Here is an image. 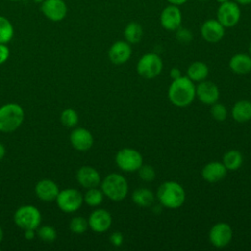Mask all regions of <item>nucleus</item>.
<instances>
[{"instance_id":"obj_2","label":"nucleus","mask_w":251,"mask_h":251,"mask_svg":"<svg viewBox=\"0 0 251 251\" xmlns=\"http://www.w3.org/2000/svg\"><path fill=\"white\" fill-rule=\"evenodd\" d=\"M156 197L163 207L177 209L184 204L186 195L184 188L179 183L169 180L158 187Z\"/></svg>"},{"instance_id":"obj_33","label":"nucleus","mask_w":251,"mask_h":251,"mask_svg":"<svg viewBox=\"0 0 251 251\" xmlns=\"http://www.w3.org/2000/svg\"><path fill=\"white\" fill-rule=\"evenodd\" d=\"M211 115L212 117L219 122L225 121L227 117V110L226 108V106H224L223 104L220 103H214L213 105H211Z\"/></svg>"},{"instance_id":"obj_47","label":"nucleus","mask_w":251,"mask_h":251,"mask_svg":"<svg viewBox=\"0 0 251 251\" xmlns=\"http://www.w3.org/2000/svg\"><path fill=\"white\" fill-rule=\"evenodd\" d=\"M198 1H207V0H198Z\"/></svg>"},{"instance_id":"obj_40","label":"nucleus","mask_w":251,"mask_h":251,"mask_svg":"<svg viewBox=\"0 0 251 251\" xmlns=\"http://www.w3.org/2000/svg\"><path fill=\"white\" fill-rule=\"evenodd\" d=\"M5 154H6V148L2 143H0V161L5 157Z\"/></svg>"},{"instance_id":"obj_14","label":"nucleus","mask_w":251,"mask_h":251,"mask_svg":"<svg viewBox=\"0 0 251 251\" xmlns=\"http://www.w3.org/2000/svg\"><path fill=\"white\" fill-rule=\"evenodd\" d=\"M196 97L205 105H213L219 100L220 90L218 86L208 80H202L195 87Z\"/></svg>"},{"instance_id":"obj_43","label":"nucleus","mask_w":251,"mask_h":251,"mask_svg":"<svg viewBox=\"0 0 251 251\" xmlns=\"http://www.w3.org/2000/svg\"><path fill=\"white\" fill-rule=\"evenodd\" d=\"M32 1H33L34 3H37V4H38V3H40V4H41L44 0H32Z\"/></svg>"},{"instance_id":"obj_21","label":"nucleus","mask_w":251,"mask_h":251,"mask_svg":"<svg viewBox=\"0 0 251 251\" xmlns=\"http://www.w3.org/2000/svg\"><path fill=\"white\" fill-rule=\"evenodd\" d=\"M228 66L235 74H248L251 72V56L245 53H237L230 58Z\"/></svg>"},{"instance_id":"obj_28","label":"nucleus","mask_w":251,"mask_h":251,"mask_svg":"<svg viewBox=\"0 0 251 251\" xmlns=\"http://www.w3.org/2000/svg\"><path fill=\"white\" fill-rule=\"evenodd\" d=\"M14 36V26L4 16H0V43L7 44Z\"/></svg>"},{"instance_id":"obj_23","label":"nucleus","mask_w":251,"mask_h":251,"mask_svg":"<svg viewBox=\"0 0 251 251\" xmlns=\"http://www.w3.org/2000/svg\"><path fill=\"white\" fill-rule=\"evenodd\" d=\"M131 199L135 205L142 208H147L153 205L155 201V195L150 189L139 187L132 192Z\"/></svg>"},{"instance_id":"obj_20","label":"nucleus","mask_w":251,"mask_h":251,"mask_svg":"<svg viewBox=\"0 0 251 251\" xmlns=\"http://www.w3.org/2000/svg\"><path fill=\"white\" fill-rule=\"evenodd\" d=\"M35 194L36 196L42 200V201H53L56 200L58 193H59V187L53 181L49 178H44L39 180L35 185Z\"/></svg>"},{"instance_id":"obj_7","label":"nucleus","mask_w":251,"mask_h":251,"mask_svg":"<svg viewBox=\"0 0 251 251\" xmlns=\"http://www.w3.org/2000/svg\"><path fill=\"white\" fill-rule=\"evenodd\" d=\"M115 162L124 172H135L143 164L142 155L133 148H123L116 154Z\"/></svg>"},{"instance_id":"obj_4","label":"nucleus","mask_w":251,"mask_h":251,"mask_svg":"<svg viewBox=\"0 0 251 251\" xmlns=\"http://www.w3.org/2000/svg\"><path fill=\"white\" fill-rule=\"evenodd\" d=\"M25 119L24 109L16 103H8L0 107V131L12 132L18 129Z\"/></svg>"},{"instance_id":"obj_16","label":"nucleus","mask_w":251,"mask_h":251,"mask_svg":"<svg viewBox=\"0 0 251 251\" xmlns=\"http://www.w3.org/2000/svg\"><path fill=\"white\" fill-rule=\"evenodd\" d=\"M87 221L88 226L93 231L101 233L107 231L110 228L112 225V216L105 209H97L90 214Z\"/></svg>"},{"instance_id":"obj_48","label":"nucleus","mask_w":251,"mask_h":251,"mask_svg":"<svg viewBox=\"0 0 251 251\" xmlns=\"http://www.w3.org/2000/svg\"><path fill=\"white\" fill-rule=\"evenodd\" d=\"M0 250H1V248H0Z\"/></svg>"},{"instance_id":"obj_36","label":"nucleus","mask_w":251,"mask_h":251,"mask_svg":"<svg viewBox=\"0 0 251 251\" xmlns=\"http://www.w3.org/2000/svg\"><path fill=\"white\" fill-rule=\"evenodd\" d=\"M10 56L9 47L5 43H0V65L4 64Z\"/></svg>"},{"instance_id":"obj_22","label":"nucleus","mask_w":251,"mask_h":251,"mask_svg":"<svg viewBox=\"0 0 251 251\" xmlns=\"http://www.w3.org/2000/svg\"><path fill=\"white\" fill-rule=\"evenodd\" d=\"M231 115L234 121L245 123L251 120V102L248 100L237 101L231 110Z\"/></svg>"},{"instance_id":"obj_34","label":"nucleus","mask_w":251,"mask_h":251,"mask_svg":"<svg viewBox=\"0 0 251 251\" xmlns=\"http://www.w3.org/2000/svg\"><path fill=\"white\" fill-rule=\"evenodd\" d=\"M176 38L177 41H179L181 43H189L193 38V34L188 28L182 27L180 25L176 30Z\"/></svg>"},{"instance_id":"obj_26","label":"nucleus","mask_w":251,"mask_h":251,"mask_svg":"<svg viewBox=\"0 0 251 251\" xmlns=\"http://www.w3.org/2000/svg\"><path fill=\"white\" fill-rule=\"evenodd\" d=\"M243 163L242 154L235 149H231L223 156V164L229 171H235L241 167Z\"/></svg>"},{"instance_id":"obj_17","label":"nucleus","mask_w":251,"mask_h":251,"mask_svg":"<svg viewBox=\"0 0 251 251\" xmlns=\"http://www.w3.org/2000/svg\"><path fill=\"white\" fill-rule=\"evenodd\" d=\"M71 144L77 151H87L89 150L94 142L92 133L83 127L75 128L70 135Z\"/></svg>"},{"instance_id":"obj_37","label":"nucleus","mask_w":251,"mask_h":251,"mask_svg":"<svg viewBox=\"0 0 251 251\" xmlns=\"http://www.w3.org/2000/svg\"><path fill=\"white\" fill-rule=\"evenodd\" d=\"M170 76L174 80V79L179 78L182 75H181V72H180V70L178 68H172L171 71H170Z\"/></svg>"},{"instance_id":"obj_31","label":"nucleus","mask_w":251,"mask_h":251,"mask_svg":"<svg viewBox=\"0 0 251 251\" xmlns=\"http://www.w3.org/2000/svg\"><path fill=\"white\" fill-rule=\"evenodd\" d=\"M37 235L45 242H52L57 237L56 229L51 226H43L37 229Z\"/></svg>"},{"instance_id":"obj_13","label":"nucleus","mask_w":251,"mask_h":251,"mask_svg":"<svg viewBox=\"0 0 251 251\" xmlns=\"http://www.w3.org/2000/svg\"><path fill=\"white\" fill-rule=\"evenodd\" d=\"M225 28L217 19H209L202 24L200 33L205 41L217 43L225 36Z\"/></svg>"},{"instance_id":"obj_5","label":"nucleus","mask_w":251,"mask_h":251,"mask_svg":"<svg viewBox=\"0 0 251 251\" xmlns=\"http://www.w3.org/2000/svg\"><path fill=\"white\" fill-rule=\"evenodd\" d=\"M163 70V61L156 53L144 54L136 65V71L143 78L151 79L158 76Z\"/></svg>"},{"instance_id":"obj_18","label":"nucleus","mask_w":251,"mask_h":251,"mask_svg":"<svg viewBox=\"0 0 251 251\" xmlns=\"http://www.w3.org/2000/svg\"><path fill=\"white\" fill-rule=\"evenodd\" d=\"M77 182L84 188L97 187L101 182V177L96 169L90 166L80 167L75 175Z\"/></svg>"},{"instance_id":"obj_12","label":"nucleus","mask_w":251,"mask_h":251,"mask_svg":"<svg viewBox=\"0 0 251 251\" xmlns=\"http://www.w3.org/2000/svg\"><path fill=\"white\" fill-rule=\"evenodd\" d=\"M41 12L48 20L61 22L66 18L68 8L64 0H44L41 3Z\"/></svg>"},{"instance_id":"obj_44","label":"nucleus","mask_w":251,"mask_h":251,"mask_svg":"<svg viewBox=\"0 0 251 251\" xmlns=\"http://www.w3.org/2000/svg\"><path fill=\"white\" fill-rule=\"evenodd\" d=\"M218 3H224V2H226V1H228V0H216Z\"/></svg>"},{"instance_id":"obj_46","label":"nucleus","mask_w":251,"mask_h":251,"mask_svg":"<svg viewBox=\"0 0 251 251\" xmlns=\"http://www.w3.org/2000/svg\"><path fill=\"white\" fill-rule=\"evenodd\" d=\"M10 1H20V0H10Z\"/></svg>"},{"instance_id":"obj_15","label":"nucleus","mask_w":251,"mask_h":251,"mask_svg":"<svg viewBox=\"0 0 251 251\" xmlns=\"http://www.w3.org/2000/svg\"><path fill=\"white\" fill-rule=\"evenodd\" d=\"M132 50L130 44L126 40H118L114 42L108 52L110 61L115 65H123L126 63L130 56Z\"/></svg>"},{"instance_id":"obj_30","label":"nucleus","mask_w":251,"mask_h":251,"mask_svg":"<svg viewBox=\"0 0 251 251\" xmlns=\"http://www.w3.org/2000/svg\"><path fill=\"white\" fill-rule=\"evenodd\" d=\"M88 221L80 216H76L74 217L71 222H70V229L74 232V233H83L86 231V229L88 228Z\"/></svg>"},{"instance_id":"obj_29","label":"nucleus","mask_w":251,"mask_h":251,"mask_svg":"<svg viewBox=\"0 0 251 251\" xmlns=\"http://www.w3.org/2000/svg\"><path fill=\"white\" fill-rule=\"evenodd\" d=\"M61 122L67 127H75L78 123V114L72 108L65 109L61 114Z\"/></svg>"},{"instance_id":"obj_35","label":"nucleus","mask_w":251,"mask_h":251,"mask_svg":"<svg viewBox=\"0 0 251 251\" xmlns=\"http://www.w3.org/2000/svg\"><path fill=\"white\" fill-rule=\"evenodd\" d=\"M110 242L112 243V245L116 246V247H119L123 244L124 242V235L122 232L120 231H115L113 232L111 235H110Z\"/></svg>"},{"instance_id":"obj_39","label":"nucleus","mask_w":251,"mask_h":251,"mask_svg":"<svg viewBox=\"0 0 251 251\" xmlns=\"http://www.w3.org/2000/svg\"><path fill=\"white\" fill-rule=\"evenodd\" d=\"M170 4H173V5H176V6H180V5H183L185 4L188 0H167Z\"/></svg>"},{"instance_id":"obj_6","label":"nucleus","mask_w":251,"mask_h":251,"mask_svg":"<svg viewBox=\"0 0 251 251\" xmlns=\"http://www.w3.org/2000/svg\"><path fill=\"white\" fill-rule=\"evenodd\" d=\"M14 222L24 230L26 228L37 229L41 223L40 211L34 206L24 205L15 212Z\"/></svg>"},{"instance_id":"obj_42","label":"nucleus","mask_w":251,"mask_h":251,"mask_svg":"<svg viewBox=\"0 0 251 251\" xmlns=\"http://www.w3.org/2000/svg\"><path fill=\"white\" fill-rule=\"evenodd\" d=\"M3 236H4V232H3L2 227L0 226V242H1V241H2V239H3Z\"/></svg>"},{"instance_id":"obj_38","label":"nucleus","mask_w":251,"mask_h":251,"mask_svg":"<svg viewBox=\"0 0 251 251\" xmlns=\"http://www.w3.org/2000/svg\"><path fill=\"white\" fill-rule=\"evenodd\" d=\"M36 229H32V228H26L25 229V237L28 240H31L35 237L36 233H35Z\"/></svg>"},{"instance_id":"obj_10","label":"nucleus","mask_w":251,"mask_h":251,"mask_svg":"<svg viewBox=\"0 0 251 251\" xmlns=\"http://www.w3.org/2000/svg\"><path fill=\"white\" fill-rule=\"evenodd\" d=\"M232 228L226 223L215 224L209 231V239L213 246L217 248H223L228 245L232 239Z\"/></svg>"},{"instance_id":"obj_24","label":"nucleus","mask_w":251,"mask_h":251,"mask_svg":"<svg viewBox=\"0 0 251 251\" xmlns=\"http://www.w3.org/2000/svg\"><path fill=\"white\" fill-rule=\"evenodd\" d=\"M209 75V68L204 62L196 61L189 65L187 68V77L194 81H202L205 80Z\"/></svg>"},{"instance_id":"obj_45","label":"nucleus","mask_w":251,"mask_h":251,"mask_svg":"<svg viewBox=\"0 0 251 251\" xmlns=\"http://www.w3.org/2000/svg\"><path fill=\"white\" fill-rule=\"evenodd\" d=\"M249 53H250V56H251V41L249 43Z\"/></svg>"},{"instance_id":"obj_41","label":"nucleus","mask_w":251,"mask_h":251,"mask_svg":"<svg viewBox=\"0 0 251 251\" xmlns=\"http://www.w3.org/2000/svg\"><path fill=\"white\" fill-rule=\"evenodd\" d=\"M238 5H249L251 4V0H234Z\"/></svg>"},{"instance_id":"obj_11","label":"nucleus","mask_w":251,"mask_h":251,"mask_svg":"<svg viewBox=\"0 0 251 251\" xmlns=\"http://www.w3.org/2000/svg\"><path fill=\"white\" fill-rule=\"evenodd\" d=\"M182 22V14L178 6L170 4L163 9L160 15L161 25L169 31H176Z\"/></svg>"},{"instance_id":"obj_25","label":"nucleus","mask_w":251,"mask_h":251,"mask_svg":"<svg viewBox=\"0 0 251 251\" xmlns=\"http://www.w3.org/2000/svg\"><path fill=\"white\" fill-rule=\"evenodd\" d=\"M124 35L126 41H127L129 44L138 43L143 36V28L139 23L130 22L126 25Z\"/></svg>"},{"instance_id":"obj_27","label":"nucleus","mask_w":251,"mask_h":251,"mask_svg":"<svg viewBox=\"0 0 251 251\" xmlns=\"http://www.w3.org/2000/svg\"><path fill=\"white\" fill-rule=\"evenodd\" d=\"M104 196L105 195L101 189H98L97 187L88 188L83 195V202L90 207H97L103 202Z\"/></svg>"},{"instance_id":"obj_8","label":"nucleus","mask_w":251,"mask_h":251,"mask_svg":"<svg viewBox=\"0 0 251 251\" xmlns=\"http://www.w3.org/2000/svg\"><path fill=\"white\" fill-rule=\"evenodd\" d=\"M56 202L63 212L73 213L81 207L83 203V195L75 188H66L59 191Z\"/></svg>"},{"instance_id":"obj_1","label":"nucleus","mask_w":251,"mask_h":251,"mask_svg":"<svg viewBox=\"0 0 251 251\" xmlns=\"http://www.w3.org/2000/svg\"><path fill=\"white\" fill-rule=\"evenodd\" d=\"M195 87L190 78L180 76L179 78L174 79L171 83L168 90V97L173 105L179 108L187 107L196 97Z\"/></svg>"},{"instance_id":"obj_3","label":"nucleus","mask_w":251,"mask_h":251,"mask_svg":"<svg viewBox=\"0 0 251 251\" xmlns=\"http://www.w3.org/2000/svg\"><path fill=\"white\" fill-rule=\"evenodd\" d=\"M101 190L109 199L113 201H122L127 195L128 183L124 176L112 173L102 180Z\"/></svg>"},{"instance_id":"obj_9","label":"nucleus","mask_w":251,"mask_h":251,"mask_svg":"<svg viewBox=\"0 0 251 251\" xmlns=\"http://www.w3.org/2000/svg\"><path fill=\"white\" fill-rule=\"evenodd\" d=\"M241 17L239 5L234 1L221 3L217 11V20L225 27H233L238 24Z\"/></svg>"},{"instance_id":"obj_19","label":"nucleus","mask_w":251,"mask_h":251,"mask_svg":"<svg viewBox=\"0 0 251 251\" xmlns=\"http://www.w3.org/2000/svg\"><path fill=\"white\" fill-rule=\"evenodd\" d=\"M226 172L227 170L223 164V162L213 161V162L207 163L203 167L201 175H202V177L207 182L215 183L225 178V176H226Z\"/></svg>"},{"instance_id":"obj_32","label":"nucleus","mask_w":251,"mask_h":251,"mask_svg":"<svg viewBox=\"0 0 251 251\" xmlns=\"http://www.w3.org/2000/svg\"><path fill=\"white\" fill-rule=\"evenodd\" d=\"M137 172L140 179L146 182H150L154 180V178L156 177V173L154 168L148 164H142L140 168L137 170Z\"/></svg>"}]
</instances>
